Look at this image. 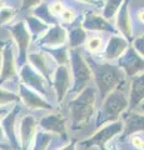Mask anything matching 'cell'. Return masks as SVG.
<instances>
[{"mask_svg":"<svg viewBox=\"0 0 144 150\" xmlns=\"http://www.w3.org/2000/svg\"><path fill=\"white\" fill-rule=\"evenodd\" d=\"M128 48V44L125 39L120 36H111L108 46H106V50H105V58L108 60H113V59H117L122 55L125 50Z\"/></svg>","mask_w":144,"mask_h":150,"instance_id":"19","label":"cell"},{"mask_svg":"<svg viewBox=\"0 0 144 150\" xmlns=\"http://www.w3.org/2000/svg\"><path fill=\"white\" fill-rule=\"evenodd\" d=\"M0 149H8V146H4V144H0Z\"/></svg>","mask_w":144,"mask_h":150,"instance_id":"41","label":"cell"},{"mask_svg":"<svg viewBox=\"0 0 144 150\" xmlns=\"http://www.w3.org/2000/svg\"><path fill=\"white\" fill-rule=\"evenodd\" d=\"M19 110H20V108L16 105L11 111L6 112V114L3 116V119L0 120L4 135H5V138L8 139L9 145L15 150H19V139L16 137V130H15L16 116H18Z\"/></svg>","mask_w":144,"mask_h":150,"instance_id":"11","label":"cell"},{"mask_svg":"<svg viewBox=\"0 0 144 150\" xmlns=\"http://www.w3.org/2000/svg\"><path fill=\"white\" fill-rule=\"evenodd\" d=\"M138 19H139V20H140L142 23H144V10H142V11L138 13Z\"/></svg>","mask_w":144,"mask_h":150,"instance_id":"37","label":"cell"},{"mask_svg":"<svg viewBox=\"0 0 144 150\" xmlns=\"http://www.w3.org/2000/svg\"><path fill=\"white\" fill-rule=\"evenodd\" d=\"M19 96L21 101L25 104V106L30 110H38V109H45V110H50L53 109V105L49 101H46L39 93H36L34 90H31L30 88H28L24 84L19 85Z\"/></svg>","mask_w":144,"mask_h":150,"instance_id":"9","label":"cell"},{"mask_svg":"<svg viewBox=\"0 0 144 150\" xmlns=\"http://www.w3.org/2000/svg\"><path fill=\"white\" fill-rule=\"evenodd\" d=\"M144 100V74L137 75L132 81L131 93H129L128 105L129 109H134Z\"/></svg>","mask_w":144,"mask_h":150,"instance_id":"18","label":"cell"},{"mask_svg":"<svg viewBox=\"0 0 144 150\" xmlns=\"http://www.w3.org/2000/svg\"><path fill=\"white\" fill-rule=\"evenodd\" d=\"M85 40V31L82 26H77L70 31L69 34V41H70V46L75 48V46L84 43Z\"/></svg>","mask_w":144,"mask_h":150,"instance_id":"24","label":"cell"},{"mask_svg":"<svg viewBox=\"0 0 144 150\" xmlns=\"http://www.w3.org/2000/svg\"><path fill=\"white\" fill-rule=\"evenodd\" d=\"M39 126L43 131L50 134H58L60 138L64 140H68L67 128H65V119L60 114H52L48 116L41 118L39 121Z\"/></svg>","mask_w":144,"mask_h":150,"instance_id":"13","label":"cell"},{"mask_svg":"<svg viewBox=\"0 0 144 150\" xmlns=\"http://www.w3.org/2000/svg\"><path fill=\"white\" fill-rule=\"evenodd\" d=\"M19 100V96L15 95V93H11L9 90H5L0 86V106L5 108V105L11 104L14 101Z\"/></svg>","mask_w":144,"mask_h":150,"instance_id":"26","label":"cell"},{"mask_svg":"<svg viewBox=\"0 0 144 150\" xmlns=\"http://www.w3.org/2000/svg\"><path fill=\"white\" fill-rule=\"evenodd\" d=\"M92 67L95 73V81L99 89V94L104 100L123 81V73L119 68L108 64H92Z\"/></svg>","mask_w":144,"mask_h":150,"instance_id":"3","label":"cell"},{"mask_svg":"<svg viewBox=\"0 0 144 150\" xmlns=\"http://www.w3.org/2000/svg\"><path fill=\"white\" fill-rule=\"evenodd\" d=\"M134 48H135L139 53L144 56V35L138 38V39L134 41Z\"/></svg>","mask_w":144,"mask_h":150,"instance_id":"33","label":"cell"},{"mask_svg":"<svg viewBox=\"0 0 144 150\" xmlns=\"http://www.w3.org/2000/svg\"><path fill=\"white\" fill-rule=\"evenodd\" d=\"M120 67L125 70L128 76H137L144 70V59H142L140 55H138L135 50L131 48L120 59Z\"/></svg>","mask_w":144,"mask_h":150,"instance_id":"14","label":"cell"},{"mask_svg":"<svg viewBox=\"0 0 144 150\" xmlns=\"http://www.w3.org/2000/svg\"><path fill=\"white\" fill-rule=\"evenodd\" d=\"M28 62L29 65L35 71H38L41 76L46 80H50V76L53 74L54 63L50 60V56L46 53H30L28 54Z\"/></svg>","mask_w":144,"mask_h":150,"instance_id":"12","label":"cell"},{"mask_svg":"<svg viewBox=\"0 0 144 150\" xmlns=\"http://www.w3.org/2000/svg\"><path fill=\"white\" fill-rule=\"evenodd\" d=\"M40 1H41V0H23L21 9H23V10H29V9H33L35 6H38Z\"/></svg>","mask_w":144,"mask_h":150,"instance_id":"32","label":"cell"},{"mask_svg":"<svg viewBox=\"0 0 144 150\" xmlns=\"http://www.w3.org/2000/svg\"><path fill=\"white\" fill-rule=\"evenodd\" d=\"M79 1H83V3H90V4H94V3H96V0H79Z\"/></svg>","mask_w":144,"mask_h":150,"instance_id":"39","label":"cell"},{"mask_svg":"<svg viewBox=\"0 0 144 150\" xmlns=\"http://www.w3.org/2000/svg\"><path fill=\"white\" fill-rule=\"evenodd\" d=\"M128 108L127 94L124 91V85L122 83L104 99L103 106L98 114L96 126L109 124L117 121L119 115Z\"/></svg>","mask_w":144,"mask_h":150,"instance_id":"2","label":"cell"},{"mask_svg":"<svg viewBox=\"0 0 144 150\" xmlns=\"http://www.w3.org/2000/svg\"><path fill=\"white\" fill-rule=\"evenodd\" d=\"M58 150H77V143L73 140V142H70L68 145H65V146L60 148V149H58Z\"/></svg>","mask_w":144,"mask_h":150,"instance_id":"35","label":"cell"},{"mask_svg":"<svg viewBox=\"0 0 144 150\" xmlns=\"http://www.w3.org/2000/svg\"><path fill=\"white\" fill-rule=\"evenodd\" d=\"M96 94L94 88H85L79 93L74 100L69 103V109L72 115V128L80 130L89 123L95 112Z\"/></svg>","mask_w":144,"mask_h":150,"instance_id":"1","label":"cell"},{"mask_svg":"<svg viewBox=\"0 0 144 150\" xmlns=\"http://www.w3.org/2000/svg\"><path fill=\"white\" fill-rule=\"evenodd\" d=\"M62 16H63V20H64V21L70 23V21H73L74 19H75V14H74L73 10H68V9H65V10H64V13L62 14Z\"/></svg>","mask_w":144,"mask_h":150,"instance_id":"34","label":"cell"},{"mask_svg":"<svg viewBox=\"0 0 144 150\" xmlns=\"http://www.w3.org/2000/svg\"><path fill=\"white\" fill-rule=\"evenodd\" d=\"M16 11L13 8H3L0 9V25L8 24L9 21H11L14 16H15Z\"/></svg>","mask_w":144,"mask_h":150,"instance_id":"27","label":"cell"},{"mask_svg":"<svg viewBox=\"0 0 144 150\" xmlns=\"http://www.w3.org/2000/svg\"><path fill=\"white\" fill-rule=\"evenodd\" d=\"M72 68H73V75H74V85H73V94L78 95L87 88L88 83L92 79V70L89 65L85 63V60L82 58L79 51L73 50L72 51Z\"/></svg>","mask_w":144,"mask_h":150,"instance_id":"5","label":"cell"},{"mask_svg":"<svg viewBox=\"0 0 144 150\" xmlns=\"http://www.w3.org/2000/svg\"><path fill=\"white\" fill-rule=\"evenodd\" d=\"M20 78L24 85L30 88L31 90L39 93L40 95H48V84L49 81L45 78L35 71L29 64H24L20 70Z\"/></svg>","mask_w":144,"mask_h":150,"instance_id":"7","label":"cell"},{"mask_svg":"<svg viewBox=\"0 0 144 150\" xmlns=\"http://www.w3.org/2000/svg\"><path fill=\"white\" fill-rule=\"evenodd\" d=\"M84 28L90 30H111V26L104 18L94 15V14H89L85 16Z\"/></svg>","mask_w":144,"mask_h":150,"instance_id":"20","label":"cell"},{"mask_svg":"<svg viewBox=\"0 0 144 150\" xmlns=\"http://www.w3.org/2000/svg\"><path fill=\"white\" fill-rule=\"evenodd\" d=\"M14 44L6 40L1 50V67H0V84L13 80L16 75L15 59H14Z\"/></svg>","mask_w":144,"mask_h":150,"instance_id":"8","label":"cell"},{"mask_svg":"<svg viewBox=\"0 0 144 150\" xmlns=\"http://www.w3.org/2000/svg\"><path fill=\"white\" fill-rule=\"evenodd\" d=\"M53 86L55 89V93H57V100L59 103L63 101V99L65 98L67 93L69 91V89L72 86L70 75H69L68 69L64 65H60L55 70L54 79H53Z\"/></svg>","mask_w":144,"mask_h":150,"instance_id":"15","label":"cell"},{"mask_svg":"<svg viewBox=\"0 0 144 150\" xmlns=\"http://www.w3.org/2000/svg\"><path fill=\"white\" fill-rule=\"evenodd\" d=\"M110 150H119V149H118L117 146H111V148H110Z\"/></svg>","mask_w":144,"mask_h":150,"instance_id":"42","label":"cell"},{"mask_svg":"<svg viewBox=\"0 0 144 150\" xmlns=\"http://www.w3.org/2000/svg\"><path fill=\"white\" fill-rule=\"evenodd\" d=\"M122 1H123V0H108L106 4H105V8H104V13H103L104 19L114 18L115 13H117V10L119 9Z\"/></svg>","mask_w":144,"mask_h":150,"instance_id":"25","label":"cell"},{"mask_svg":"<svg viewBox=\"0 0 144 150\" xmlns=\"http://www.w3.org/2000/svg\"><path fill=\"white\" fill-rule=\"evenodd\" d=\"M123 131V121L117 120L113 123L105 124V126L100 128L96 133H94L90 138H88L80 144L83 145L84 149H90V148H99V150H105V145L108 144L115 135L120 134Z\"/></svg>","mask_w":144,"mask_h":150,"instance_id":"4","label":"cell"},{"mask_svg":"<svg viewBox=\"0 0 144 150\" xmlns=\"http://www.w3.org/2000/svg\"><path fill=\"white\" fill-rule=\"evenodd\" d=\"M49 51L53 54L55 60H57L59 64L67 63L68 59H67V49H65V46H60V48H57L55 50H49Z\"/></svg>","mask_w":144,"mask_h":150,"instance_id":"28","label":"cell"},{"mask_svg":"<svg viewBox=\"0 0 144 150\" xmlns=\"http://www.w3.org/2000/svg\"><path fill=\"white\" fill-rule=\"evenodd\" d=\"M8 30L11 33L14 43L18 46V51H19L18 64H19V67H23L25 64L28 48L30 44V33L26 29L24 21H18L14 25L8 26Z\"/></svg>","mask_w":144,"mask_h":150,"instance_id":"6","label":"cell"},{"mask_svg":"<svg viewBox=\"0 0 144 150\" xmlns=\"http://www.w3.org/2000/svg\"><path fill=\"white\" fill-rule=\"evenodd\" d=\"M65 30L60 25L55 24L53 28H50L44 34V36L39 40V44L41 46H49V48H60L64 43H65Z\"/></svg>","mask_w":144,"mask_h":150,"instance_id":"17","label":"cell"},{"mask_svg":"<svg viewBox=\"0 0 144 150\" xmlns=\"http://www.w3.org/2000/svg\"><path fill=\"white\" fill-rule=\"evenodd\" d=\"M118 28L127 38H131V35H132V28H131V21H129L127 3L124 4L123 8L120 9V11H119V15H118Z\"/></svg>","mask_w":144,"mask_h":150,"instance_id":"21","label":"cell"},{"mask_svg":"<svg viewBox=\"0 0 144 150\" xmlns=\"http://www.w3.org/2000/svg\"><path fill=\"white\" fill-rule=\"evenodd\" d=\"M131 143L135 149L144 150V139H142L140 137H138V135H133L132 139H131Z\"/></svg>","mask_w":144,"mask_h":150,"instance_id":"31","label":"cell"},{"mask_svg":"<svg viewBox=\"0 0 144 150\" xmlns=\"http://www.w3.org/2000/svg\"><path fill=\"white\" fill-rule=\"evenodd\" d=\"M140 109L144 111V104H142V105H140Z\"/></svg>","mask_w":144,"mask_h":150,"instance_id":"43","label":"cell"},{"mask_svg":"<svg viewBox=\"0 0 144 150\" xmlns=\"http://www.w3.org/2000/svg\"><path fill=\"white\" fill-rule=\"evenodd\" d=\"M38 123L34 116L26 115L20 121V135H19V150H30L34 143Z\"/></svg>","mask_w":144,"mask_h":150,"instance_id":"10","label":"cell"},{"mask_svg":"<svg viewBox=\"0 0 144 150\" xmlns=\"http://www.w3.org/2000/svg\"><path fill=\"white\" fill-rule=\"evenodd\" d=\"M144 131V115L139 112H128L124 115L123 121V135L120 137V140L127 139L128 137Z\"/></svg>","mask_w":144,"mask_h":150,"instance_id":"16","label":"cell"},{"mask_svg":"<svg viewBox=\"0 0 144 150\" xmlns=\"http://www.w3.org/2000/svg\"><path fill=\"white\" fill-rule=\"evenodd\" d=\"M8 112V109H5V108H1L0 106V116H4Z\"/></svg>","mask_w":144,"mask_h":150,"instance_id":"38","label":"cell"},{"mask_svg":"<svg viewBox=\"0 0 144 150\" xmlns=\"http://www.w3.org/2000/svg\"><path fill=\"white\" fill-rule=\"evenodd\" d=\"M4 45H5V41H0V51L3 50V48H4Z\"/></svg>","mask_w":144,"mask_h":150,"instance_id":"40","label":"cell"},{"mask_svg":"<svg viewBox=\"0 0 144 150\" xmlns=\"http://www.w3.org/2000/svg\"><path fill=\"white\" fill-rule=\"evenodd\" d=\"M87 46L90 51H98L101 48V39L99 36H93L88 40Z\"/></svg>","mask_w":144,"mask_h":150,"instance_id":"30","label":"cell"},{"mask_svg":"<svg viewBox=\"0 0 144 150\" xmlns=\"http://www.w3.org/2000/svg\"><path fill=\"white\" fill-rule=\"evenodd\" d=\"M5 139V135H4V131H3V128H1V124H0V143L4 142Z\"/></svg>","mask_w":144,"mask_h":150,"instance_id":"36","label":"cell"},{"mask_svg":"<svg viewBox=\"0 0 144 150\" xmlns=\"http://www.w3.org/2000/svg\"><path fill=\"white\" fill-rule=\"evenodd\" d=\"M25 21H26L30 33L35 38L40 36L41 34H44V33L48 30V24H45L44 21H41L40 19H38L36 16H28L25 19Z\"/></svg>","mask_w":144,"mask_h":150,"instance_id":"22","label":"cell"},{"mask_svg":"<svg viewBox=\"0 0 144 150\" xmlns=\"http://www.w3.org/2000/svg\"><path fill=\"white\" fill-rule=\"evenodd\" d=\"M53 139V135L46 131H36L35 139L33 143V149L31 150H46L49 146L50 142Z\"/></svg>","mask_w":144,"mask_h":150,"instance_id":"23","label":"cell"},{"mask_svg":"<svg viewBox=\"0 0 144 150\" xmlns=\"http://www.w3.org/2000/svg\"><path fill=\"white\" fill-rule=\"evenodd\" d=\"M64 10H65V8H64L63 5V3H60V1H54L52 3L49 5L48 8V11L50 15H62V14L64 13Z\"/></svg>","mask_w":144,"mask_h":150,"instance_id":"29","label":"cell"}]
</instances>
